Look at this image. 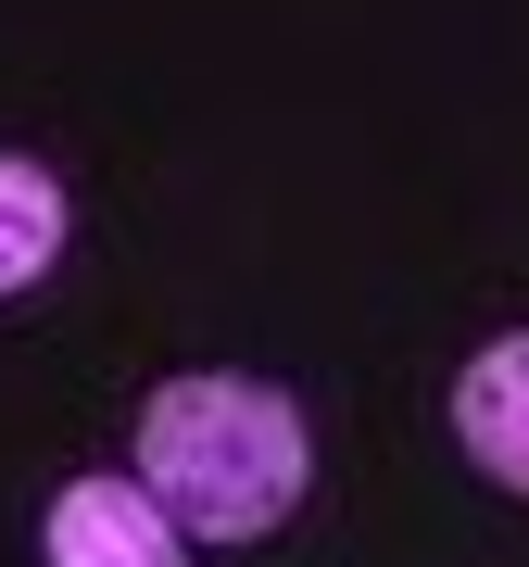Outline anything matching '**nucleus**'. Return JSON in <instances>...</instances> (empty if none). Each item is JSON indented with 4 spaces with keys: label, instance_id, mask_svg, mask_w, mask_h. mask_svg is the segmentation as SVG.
Masks as SVG:
<instances>
[{
    "label": "nucleus",
    "instance_id": "1",
    "mask_svg": "<svg viewBox=\"0 0 529 567\" xmlns=\"http://www.w3.org/2000/svg\"><path fill=\"white\" fill-rule=\"evenodd\" d=\"M139 480L152 505L189 529V543H264L315 480V442H303V404L264 379H164L139 404Z\"/></svg>",
    "mask_w": 529,
    "mask_h": 567
},
{
    "label": "nucleus",
    "instance_id": "2",
    "mask_svg": "<svg viewBox=\"0 0 529 567\" xmlns=\"http://www.w3.org/2000/svg\"><path fill=\"white\" fill-rule=\"evenodd\" d=\"M51 567H189V529L152 505V480H63L39 517Z\"/></svg>",
    "mask_w": 529,
    "mask_h": 567
},
{
    "label": "nucleus",
    "instance_id": "3",
    "mask_svg": "<svg viewBox=\"0 0 529 567\" xmlns=\"http://www.w3.org/2000/svg\"><path fill=\"white\" fill-rule=\"evenodd\" d=\"M454 442H467L505 492H529V328L467 353V379H454Z\"/></svg>",
    "mask_w": 529,
    "mask_h": 567
},
{
    "label": "nucleus",
    "instance_id": "4",
    "mask_svg": "<svg viewBox=\"0 0 529 567\" xmlns=\"http://www.w3.org/2000/svg\"><path fill=\"white\" fill-rule=\"evenodd\" d=\"M63 177L51 164H25V152H0V303H13V290H39L51 265H63Z\"/></svg>",
    "mask_w": 529,
    "mask_h": 567
}]
</instances>
